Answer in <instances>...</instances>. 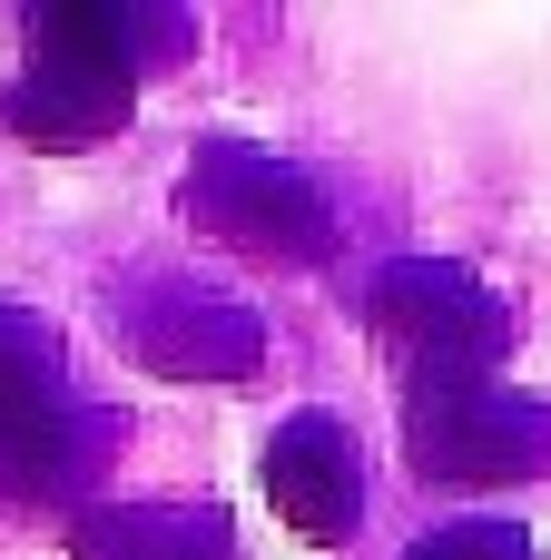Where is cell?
<instances>
[{"label":"cell","mask_w":551,"mask_h":560,"mask_svg":"<svg viewBox=\"0 0 551 560\" xmlns=\"http://www.w3.org/2000/svg\"><path fill=\"white\" fill-rule=\"evenodd\" d=\"M197 20L148 0H49L30 10V69L0 89V118L30 148H99L128 128L138 79L187 59Z\"/></svg>","instance_id":"6da1fadb"},{"label":"cell","mask_w":551,"mask_h":560,"mask_svg":"<svg viewBox=\"0 0 551 560\" xmlns=\"http://www.w3.org/2000/svg\"><path fill=\"white\" fill-rule=\"evenodd\" d=\"M118 453V413L69 394L59 325L0 305V492L10 502H79Z\"/></svg>","instance_id":"7a4b0ae2"},{"label":"cell","mask_w":551,"mask_h":560,"mask_svg":"<svg viewBox=\"0 0 551 560\" xmlns=\"http://www.w3.org/2000/svg\"><path fill=\"white\" fill-rule=\"evenodd\" d=\"M365 325L375 345L394 354L404 374V404H434V394H483L503 384V354H513V315L503 295L473 276V266H444V256H404L365 285Z\"/></svg>","instance_id":"3957f363"},{"label":"cell","mask_w":551,"mask_h":560,"mask_svg":"<svg viewBox=\"0 0 551 560\" xmlns=\"http://www.w3.org/2000/svg\"><path fill=\"white\" fill-rule=\"evenodd\" d=\"M177 207L197 236L256 256V266H325L335 256V197L286 167L276 148H246V138H207L177 177Z\"/></svg>","instance_id":"277c9868"},{"label":"cell","mask_w":551,"mask_h":560,"mask_svg":"<svg viewBox=\"0 0 551 560\" xmlns=\"http://www.w3.org/2000/svg\"><path fill=\"white\" fill-rule=\"evenodd\" d=\"M404 453H414L424 482H454V492L542 482L551 472V404L542 394H513V384L404 404Z\"/></svg>","instance_id":"5b68a950"},{"label":"cell","mask_w":551,"mask_h":560,"mask_svg":"<svg viewBox=\"0 0 551 560\" xmlns=\"http://www.w3.org/2000/svg\"><path fill=\"white\" fill-rule=\"evenodd\" d=\"M118 335H128V354H148L158 374H187V384H246L266 364L256 305H237L197 276H138L118 295Z\"/></svg>","instance_id":"8992f818"},{"label":"cell","mask_w":551,"mask_h":560,"mask_svg":"<svg viewBox=\"0 0 551 560\" xmlns=\"http://www.w3.org/2000/svg\"><path fill=\"white\" fill-rule=\"evenodd\" d=\"M266 502L296 541H345L365 522V453L335 413H286L266 443Z\"/></svg>","instance_id":"52a82bcc"},{"label":"cell","mask_w":551,"mask_h":560,"mask_svg":"<svg viewBox=\"0 0 551 560\" xmlns=\"http://www.w3.org/2000/svg\"><path fill=\"white\" fill-rule=\"evenodd\" d=\"M69 560H237V532L197 502H108L69 522Z\"/></svg>","instance_id":"ba28073f"},{"label":"cell","mask_w":551,"mask_h":560,"mask_svg":"<svg viewBox=\"0 0 551 560\" xmlns=\"http://www.w3.org/2000/svg\"><path fill=\"white\" fill-rule=\"evenodd\" d=\"M404 560H542V551H532L523 522H444V532H424Z\"/></svg>","instance_id":"9c48e42d"}]
</instances>
